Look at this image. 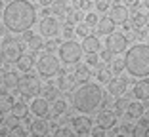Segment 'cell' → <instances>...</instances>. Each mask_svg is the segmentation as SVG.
I'll return each instance as SVG.
<instances>
[{
    "label": "cell",
    "mask_w": 149,
    "mask_h": 137,
    "mask_svg": "<svg viewBox=\"0 0 149 137\" xmlns=\"http://www.w3.org/2000/svg\"><path fill=\"white\" fill-rule=\"evenodd\" d=\"M36 21V8L29 0H12L2 10V23L10 32H25Z\"/></svg>",
    "instance_id": "cell-1"
},
{
    "label": "cell",
    "mask_w": 149,
    "mask_h": 137,
    "mask_svg": "<svg viewBox=\"0 0 149 137\" xmlns=\"http://www.w3.org/2000/svg\"><path fill=\"white\" fill-rule=\"evenodd\" d=\"M73 107L82 114H90L103 103V88L101 84H94V82H82L74 88L73 92Z\"/></svg>",
    "instance_id": "cell-2"
},
{
    "label": "cell",
    "mask_w": 149,
    "mask_h": 137,
    "mask_svg": "<svg viewBox=\"0 0 149 137\" xmlns=\"http://www.w3.org/2000/svg\"><path fill=\"white\" fill-rule=\"evenodd\" d=\"M126 72L134 78L149 76V44H134L124 53Z\"/></svg>",
    "instance_id": "cell-3"
},
{
    "label": "cell",
    "mask_w": 149,
    "mask_h": 137,
    "mask_svg": "<svg viewBox=\"0 0 149 137\" xmlns=\"http://www.w3.org/2000/svg\"><path fill=\"white\" fill-rule=\"evenodd\" d=\"M59 63H61V59L54 52H46L36 61V71H38V74L42 78H52L54 74L59 72Z\"/></svg>",
    "instance_id": "cell-4"
},
{
    "label": "cell",
    "mask_w": 149,
    "mask_h": 137,
    "mask_svg": "<svg viewBox=\"0 0 149 137\" xmlns=\"http://www.w3.org/2000/svg\"><path fill=\"white\" fill-rule=\"evenodd\" d=\"M80 57H82V44H79L77 40H65L59 46V59L65 65H79Z\"/></svg>",
    "instance_id": "cell-5"
},
{
    "label": "cell",
    "mask_w": 149,
    "mask_h": 137,
    "mask_svg": "<svg viewBox=\"0 0 149 137\" xmlns=\"http://www.w3.org/2000/svg\"><path fill=\"white\" fill-rule=\"evenodd\" d=\"M17 89L19 93H21L23 97H36V93H40V89H42V86H40V80L36 74H33V72H25L23 76H19L17 80Z\"/></svg>",
    "instance_id": "cell-6"
},
{
    "label": "cell",
    "mask_w": 149,
    "mask_h": 137,
    "mask_svg": "<svg viewBox=\"0 0 149 137\" xmlns=\"http://www.w3.org/2000/svg\"><path fill=\"white\" fill-rule=\"evenodd\" d=\"M128 46V38L123 34V32H111L105 40V50H109L111 53H123L126 52Z\"/></svg>",
    "instance_id": "cell-7"
},
{
    "label": "cell",
    "mask_w": 149,
    "mask_h": 137,
    "mask_svg": "<svg viewBox=\"0 0 149 137\" xmlns=\"http://www.w3.org/2000/svg\"><path fill=\"white\" fill-rule=\"evenodd\" d=\"M38 31H40V34L46 36V38H54V36L59 34V31H61V25H59V21H57L56 17H50V15H46V17L40 19Z\"/></svg>",
    "instance_id": "cell-8"
},
{
    "label": "cell",
    "mask_w": 149,
    "mask_h": 137,
    "mask_svg": "<svg viewBox=\"0 0 149 137\" xmlns=\"http://www.w3.org/2000/svg\"><path fill=\"white\" fill-rule=\"evenodd\" d=\"M29 111L33 112V116L36 118H46L50 114V103L46 97H35L29 105Z\"/></svg>",
    "instance_id": "cell-9"
},
{
    "label": "cell",
    "mask_w": 149,
    "mask_h": 137,
    "mask_svg": "<svg viewBox=\"0 0 149 137\" xmlns=\"http://www.w3.org/2000/svg\"><path fill=\"white\" fill-rule=\"evenodd\" d=\"M23 55V50L19 44H13V42H8V44L2 48V57H4V61L8 63H17L19 59H21Z\"/></svg>",
    "instance_id": "cell-10"
},
{
    "label": "cell",
    "mask_w": 149,
    "mask_h": 137,
    "mask_svg": "<svg viewBox=\"0 0 149 137\" xmlns=\"http://www.w3.org/2000/svg\"><path fill=\"white\" fill-rule=\"evenodd\" d=\"M132 93H134L136 101H147L149 99V80L140 78L136 84H134V88H132Z\"/></svg>",
    "instance_id": "cell-11"
},
{
    "label": "cell",
    "mask_w": 149,
    "mask_h": 137,
    "mask_svg": "<svg viewBox=\"0 0 149 137\" xmlns=\"http://www.w3.org/2000/svg\"><path fill=\"white\" fill-rule=\"evenodd\" d=\"M132 137H149V111L143 112V116L132 128Z\"/></svg>",
    "instance_id": "cell-12"
},
{
    "label": "cell",
    "mask_w": 149,
    "mask_h": 137,
    "mask_svg": "<svg viewBox=\"0 0 149 137\" xmlns=\"http://www.w3.org/2000/svg\"><path fill=\"white\" fill-rule=\"evenodd\" d=\"M115 124H117V114H115L113 111H101V112H97L96 126H101V128L109 129V128H113Z\"/></svg>",
    "instance_id": "cell-13"
},
{
    "label": "cell",
    "mask_w": 149,
    "mask_h": 137,
    "mask_svg": "<svg viewBox=\"0 0 149 137\" xmlns=\"http://www.w3.org/2000/svg\"><path fill=\"white\" fill-rule=\"evenodd\" d=\"M73 129L79 135H86L92 131V120L88 116H77V118H73Z\"/></svg>",
    "instance_id": "cell-14"
},
{
    "label": "cell",
    "mask_w": 149,
    "mask_h": 137,
    "mask_svg": "<svg viewBox=\"0 0 149 137\" xmlns=\"http://www.w3.org/2000/svg\"><path fill=\"white\" fill-rule=\"evenodd\" d=\"M107 89H109V93L113 97H117V99L123 97V93L126 92V80L115 76V80H109V82H107Z\"/></svg>",
    "instance_id": "cell-15"
},
{
    "label": "cell",
    "mask_w": 149,
    "mask_h": 137,
    "mask_svg": "<svg viewBox=\"0 0 149 137\" xmlns=\"http://www.w3.org/2000/svg\"><path fill=\"white\" fill-rule=\"evenodd\" d=\"M143 107H141V101H134V103H130L128 101V105H126V109H124V112L123 114L126 116V118H130V120H140L141 116H143Z\"/></svg>",
    "instance_id": "cell-16"
},
{
    "label": "cell",
    "mask_w": 149,
    "mask_h": 137,
    "mask_svg": "<svg viewBox=\"0 0 149 137\" xmlns=\"http://www.w3.org/2000/svg\"><path fill=\"white\" fill-rule=\"evenodd\" d=\"M109 17L113 19L115 23H126V19H128V6H124V4L113 6V8H111V15H109Z\"/></svg>",
    "instance_id": "cell-17"
},
{
    "label": "cell",
    "mask_w": 149,
    "mask_h": 137,
    "mask_svg": "<svg viewBox=\"0 0 149 137\" xmlns=\"http://www.w3.org/2000/svg\"><path fill=\"white\" fill-rule=\"evenodd\" d=\"M115 25H117V23H115L113 19H111L109 15H107V17H101V19H100V23L96 25V29H97V32H100V34L109 36L111 32L115 31Z\"/></svg>",
    "instance_id": "cell-18"
},
{
    "label": "cell",
    "mask_w": 149,
    "mask_h": 137,
    "mask_svg": "<svg viewBox=\"0 0 149 137\" xmlns=\"http://www.w3.org/2000/svg\"><path fill=\"white\" fill-rule=\"evenodd\" d=\"M82 50L86 53H97V52H100V38L88 34L86 38L82 40Z\"/></svg>",
    "instance_id": "cell-19"
},
{
    "label": "cell",
    "mask_w": 149,
    "mask_h": 137,
    "mask_svg": "<svg viewBox=\"0 0 149 137\" xmlns=\"http://www.w3.org/2000/svg\"><path fill=\"white\" fill-rule=\"evenodd\" d=\"M59 88L61 89H71L74 88V84H77V74L74 72H63L61 76H59Z\"/></svg>",
    "instance_id": "cell-20"
},
{
    "label": "cell",
    "mask_w": 149,
    "mask_h": 137,
    "mask_svg": "<svg viewBox=\"0 0 149 137\" xmlns=\"http://www.w3.org/2000/svg\"><path fill=\"white\" fill-rule=\"evenodd\" d=\"M13 97L12 95H10L8 92H2L0 93V112H8V111H12V107H13Z\"/></svg>",
    "instance_id": "cell-21"
},
{
    "label": "cell",
    "mask_w": 149,
    "mask_h": 137,
    "mask_svg": "<svg viewBox=\"0 0 149 137\" xmlns=\"http://www.w3.org/2000/svg\"><path fill=\"white\" fill-rule=\"evenodd\" d=\"M31 131L35 135H44V133L48 131V122L44 118H36L35 122H31Z\"/></svg>",
    "instance_id": "cell-22"
},
{
    "label": "cell",
    "mask_w": 149,
    "mask_h": 137,
    "mask_svg": "<svg viewBox=\"0 0 149 137\" xmlns=\"http://www.w3.org/2000/svg\"><path fill=\"white\" fill-rule=\"evenodd\" d=\"M65 111H67V103L63 101V99H54L52 107H50V114H54V116H61Z\"/></svg>",
    "instance_id": "cell-23"
},
{
    "label": "cell",
    "mask_w": 149,
    "mask_h": 137,
    "mask_svg": "<svg viewBox=\"0 0 149 137\" xmlns=\"http://www.w3.org/2000/svg\"><path fill=\"white\" fill-rule=\"evenodd\" d=\"M35 59H33V55H25V53H23L21 55V59H19L17 61V67H19V71L21 72H29L33 69V65H35Z\"/></svg>",
    "instance_id": "cell-24"
},
{
    "label": "cell",
    "mask_w": 149,
    "mask_h": 137,
    "mask_svg": "<svg viewBox=\"0 0 149 137\" xmlns=\"http://www.w3.org/2000/svg\"><path fill=\"white\" fill-rule=\"evenodd\" d=\"M27 111H29V107L25 105V101H15L10 112H12L13 116H17V118H23V116L27 114Z\"/></svg>",
    "instance_id": "cell-25"
},
{
    "label": "cell",
    "mask_w": 149,
    "mask_h": 137,
    "mask_svg": "<svg viewBox=\"0 0 149 137\" xmlns=\"http://www.w3.org/2000/svg\"><path fill=\"white\" fill-rule=\"evenodd\" d=\"M17 80H19V76H15L13 72H8V74H4L2 86H4L6 89H13V88H17Z\"/></svg>",
    "instance_id": "cell-26"
},
{
    "label": "cell",
    "mask_w": 149,
    "mask_h": 137,
    "mask_svg": "<svg viewBox=\"0 0 149 137\" xmlns=\"http://www.w3.org/2000/svg\"><path fill=\"white\" fill-rule=\"evenodd\" d=\"M109 71L113 72L115 76H117L118 72L126 71V67H124V59H113V61L109 63Z\"/></svg>",
    "instance_id": "cell-27"
},
{
    "label": "cell",
    "mask_w": 149,
    "mask_h": 137,
    "mask_svg": "<svg viewBox=\"0 0 149 137\" xmlns=\"http://www.w3.org/2000/svg\"><path fill=\"white\" fill-rule=\"evenodd\" d=\"M29 48L35 50V52H38V50L46 48V44H44V40L40 38V36H33V38L29 40Z\"/></svg>",
    "instance_id": "cell-28"
},
{
    "label": "cell",
    "mask_w": 149,
    "mask_h": 137,
    "mask_svg": "<svg viewBox=\"0 0 149 137\" xmlns=\"http://www.w3.org/2000/svg\"><path fill=\"white\" fill-rule=\"evenodd\" d=\"M84 23L90 27H96L97 23H100V17H97V13L96 12H88L86 13V17H84Z\"/></svg>",
    "instance_id": "cell-29"
},
{
    "label": "cell",
    "mask_w": 149,
    "mask_h": 137,
    "mask_svg": "<svg viewBox=\"0 0 149 137\" xmlns=\"http://www.w3.org/2000/svg\"><path fill=\"white\" fill-rule=\"evenodd\" d=\"M54 137H74V129L71 128H57L54 131Z\"/></svg>",
    "instance_id": "cell-30"
},
{
    "label": "cell",
    "mask_w": 149,
    "mask_h": 137,
    "mask_svg": "<svg viewBox=\"0 0 149 137\" xmlns=\"http://www.w3.org/2000/svg\"><path fill=\"white\" fill-rule=\"evenodd\" d=\"M74 32H77L79 36H82V38H86L88 32H90V25H86V23H79L77 29H74Z\"/></svg>",
    "instance_id": "cell-31"
},
{
    "label": "cell",
    "mask_w": 149,
    "mask_h": 137,
    "mask_svg": "<svg viewBox=\"0 0 149 137\" xmlns=\"http://www.w3.org/2000/svg\"><path fill=\"white\" fill-rule=\"evenodd\" d=\"M8 137H27V133H25V129H23L21 126H15V128H12L8 131Z\"/></svg>",
    "instance_id": "cell-32"
},
{
    "label": "cell",
    "mask_w": 149,
    "mask_h": 137,
    "mask_svg": "<svg viewBox=\"0 0 149 137\" xmlns=\"http://www.w3.org/2000/svg\"><path fill=\"white\" fill-rule=\"evenodd\" d=\"M74 74H77V80H86L90 76V71H88V67H79L74 71Z\"/></svg>",
    "instance_id": "cell-33"
},
{
    "label": "cell",
    "mask_w": 149,
    "mask_h": 137,
    "mask_svg": "<svg viewBox=\"0 0 149 137\" xmlns=\"http://www.w3.org/2000/svg\"><path fill=\"white\" fill-rule=\"evenodd\" d=\"M109 74H111V71H107V69H101V71H97L96 72V76H97V82H109Z\"/></svg>",
    "instance_id": "cell-34"
},
{
    "label": "cell",
    "mask_w": 149,
    "mask_h": 137,
    "mask_svg": "<svg viewBox=\"0 0 149 137\" xmlns=\"http://www.w3.org/2000/svg\"><path fill=\"white\" fill-rule=\"evenodd\" d=\"M97 61H100V55L97 53H88L86 55V65L88 67H96Z\"/></svg>",
    "instance_id": "cell-35"
},
{
    "label": "cell",
    "mask_w": 149,
    "mask_h": 137,
    "mask_svg": "<svg viewBox=\"0 0 149 137\" xmlns=\"http://www.w3.org/2000/svg\"><path fill=\"white\" fill-rule=\"evenodd\" d=\"M52 10H54V13H61L63 10H65V2H63V0H56L54 6H52Z\"/></svg>",
    "instance_id": "cell-36"
},
{
    "label": "cell",
    "mask_w": 149,
    "mask_h": 137,
    "mask_svg": "<svg viewBox=\"0 0 149 137\" xmlns=\"http://www.w3.org/2000/svg\"><path fill=\"white\" fill-rule=\"evenodd\" d=\"M105 128H101V126H96V128H92V137H105Z\"/></svg>",
    "instance_id": "cell-37"
},
{
    "label": "cell",
    "mask_w": 149,
    "mask_h": 137,
    "mask_svg": "<svg viewBox=\"0 0 149 137\" xmlns=\"http://www.w3.org/2000/svg\"><path fill=\"white\" fill-rule=\"evenodd\" d=\"M109 8V0H97L96 2V10L97 12H105Z\"/></svg>",
    "instance_id": "cell-38"
},
{
    "label": "cell",
    "mask_w": 149,
    "mask_h": 137,
    "mask_svg": "<svg viewBox=\"0 0 149 137\" xmlns=\"http://www.w3.org/2000/svg\"><path fill=\"white\" fill-rule=\"evenodd\" d=\"M73 32H74V29H73V27H69V25H67V29H65V36H67V40H71Z\"/></svg>",
    "instance_id": "cell-39"
},
{
    "label": "cell",
    "mask_w": 149,
    "mask_h": 137,
    "mask_svg": "<svg viewBox=\"0 0 149 137\" xmlns=\"http://www.w3.org/2000/svg\"><path fill=\"white\" fill-rule=\"evenodd\" d=\"M124 6H130V8H134V6H138V0H124Z\"/></svg>",
    "instance_id": "cell-40"
},
{
    "label": "cell",
    "mask_w": 149,
    "mask_h": 137,
    "mask_svg": "<svg viewBox=\"0 0 149 137\" xmlns=\"http://www.w3.org/2000/svg\"><path fill=\"white\" fill-rule=\"evenodd\" d=\"M38 2H40V6H50L52 4V0H38Z\"/></svg>",
    "instance_id": "cell-41"
},
{
    "label": "cell",
    "mask_w": 149,
    "mask_h": 137,
    "mask_svg": "<svg viewBox=\"0 0 149 137\" xmlns=\"http://www.w3.org/2000/svg\"><path fill=\"white\" fill-rule=\"evenodd\" d=\"M0 124H4V112H0Z\"/></svg>",
    "instance_id": "cell-42"
},
{
    "label": "cell",
    "mask_w": 149,
    "mask_h": 137,
    "mask_svg": "<svg viewBox=\"0 0 149 137\" xmlns=\"http://www.w3.org/2000/svg\"><path fill=\"white\" fill-rule=\"evenodd\" d=\"M145 25L149 27V13H147V15H145Z\"/></svg>",
    "instance_id": "cell-43"
},
{
    "label": "cell",
    "mask_w": 149,
    "mask_h": 137,
    "mask_svg": "<svg viewBox=\"0 0 149 137\" xmlns=\"http://www.w3.org/2000/svg\"><path fill=\"white\" fill-rule=\"evenodd\" d=\"M143 6H145V8L149 10V0H143Z\"/></svg>",
    "instance_id": "cell-44"
},
{
    "label": "cell",
    "mask_w": 149,
    "mask_h": 137,
    "mask_svg": "<svg viewBox=\"0 0 149 137\" xmlns=\"http://www.w3.org/2000/svg\"><path fill=\"white\" fill-rule=\"evenodd\" d=\"M2 82H4V74H0V86H2Z\"/></svg>",
    "instance_id": "cell-45"
},
{
    "label": "cell",
    "mask_w": 149,
    "mask_h": 137,
    "mask_svg": "<svg viewBox=\"0 0 149 137\" xmlns=\"http://www.w3.org/2000/svg\"><path fill=\"white\" fill-rule=\"evenodd\" d=\"M117 137H128V135H126V133H118Z\"/></svg>",
    "instance_id": "cell-46"
},
{
    "label": "cell",
    "mask_w": 149,
    "mask_h": 137,
    "mask_svg": "<svg viewBox=\"0 0 149 137\" xmlns=\"http://www.w3.org/2000/svg\"><path fill=\"white\" fill-rule=\"evenodd\" d=\"M2 61H4V57H2V53H0V65H2Z\"/></svg>",
    "instance_id": "cell-47"
},
{
    "label": "cell",
    "mask_w": 149,
    "mask_h": 137,
    "mask_svg": "<svg viewBox=\"0 0 149 137\" xmlns=\"http://www.w3.org/2000/svg\"><path fill=\"white\" fill-rule=\"evenodd\" d=\"M33 137H42V135H35V133H33Z\"/></svg>",
    "instance_id": "cell-48"
},
{
    "label": "cell",
    "mask_w": 149,
    "mask_h": 137,
    "mask_svg": "<svg viewBox=\"0 0 149 137\" xmlns=\"http://www.w3.org/2000/svg\"><path fill=\"white\" fill-rule=\"evenodd\" d=\"M0 8H2V0H0Z\"/></svg>",
    "instance_id": "cell-49"
},
{
    "label": "cell",
    "mask_w": 149,
    "mask_h": 137,
    "mask_svg": "<svg viewBox=\"0 0 149 137\" xmlns=\"http://www.w3.org/2000/svg\"><path fill=\"white\" fill-rule=\"evenodd\" d=\"M0 21H2V19H0Z\"/></svg>",
    "instance_id": "cell-50"
}]
</instances>
